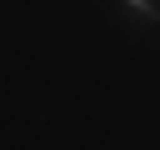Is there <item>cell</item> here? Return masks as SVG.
I'll return each mask as SVG.
<instances>
[{"mask_svg": "<svg viewBox=\"0 0 160 150\" xmlns=\"http://www.w3.org/2000/svg\"><path fill=\"white\" fill-rule=\"evenodd\" d=\"M125 5H130V10H140L145 20H160V10H155V0H125Z\"/></svg>", "mask_w": 160, "mask_h": 150, "instance_id": "1", "label": "cell"}]
</instances>
